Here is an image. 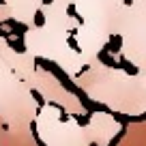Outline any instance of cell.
<instances>
[{
    "label": "cell",
    "mask_w": 146,
    "mask_h": 146,
    "mask_svg": "<svg viewBox=\"0 0 146 146\" xmlns=\"http://www.w3.org/2000/svg\"><path fill=\"white\" fill-rule=\"evenodd\" d=\"M36 129L45 146H90V142H95V137L88 135V129H78L75 125H60L58 112L54 108L43 110Z\"/></svg>",
    "instance_id": "1"
}]
</instances>
